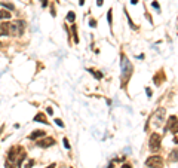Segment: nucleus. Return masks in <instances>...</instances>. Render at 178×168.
<instances>
[{
  "label": "nucleus",
  "mask_w": 178,
  "mask_h": 168,
  "mask_svg": "<svg viewBox=\"0 0 178 168\" xmlns=\"http://www.w3.org/2000/svg\"><path fill=\"white\" fill-rule=\"evenodd\" d=\"M132 72H134L132 64L129 62V60L126 58L125 55H122V86H123V88L126 86V82L129 81Z\"/></svg>",
  "instance_id": "1"
},
{
  "label": "nucleus",
  "mask_w": 178,
  "mask_h": 168,
  "mask_svg": "<svg viewBox=\"0 0 178 168\" xmlns=\"http://www.w3.org/2000/svg\"><path fill=\"white\" fill-rule=\"evenodd\" d=\"M25 30V21L22 19H18V21H14L10 22V34L12 36H21Z\"/></svg>",
  "instance_id": "2"
},
{
  "label": "nucleus",
  "mask_w": 178,
  "mask_h": 168,
  "mask_svg": "<svg viewBox=\"0 0 178 168\" xmlns=\"http://www.w3.org/2000/svg\"><path fill=\"white\" fill-rule=\"evenodd\" d=\"M146 165L150 168H162L163 167V159L159 155H151L146 159Z\"/></svg>",
  "instance_id": "3"
},
{
  "label": "nucleus",
  "mask_w": 178,
  "mask_h": 168,
  "mask_svg": "<svg viewBox=\"0 0 178 168\" xmlns=\"http://www.w3.org/2000/svg\"><path fill=\"white\" fill-rule=\"evenodd\" d=\"M160 135L157 134V133H153L150 135V140H148V147H150V150L151 152H157V150H160Z\"/></svg>",
  "instance_id": "4"
},
{
  "label": "nucleus",
  "mask_w": 178,
  "mask_h": 168,
  "mask_svg": "<svg viewBox=\"0 0 178 168\" xmlns=\"http://www.w3.org/2000/svg\"><path fill=\"white\" fill-rule=\"evenodd\" d=\"M166 131H169L172 134H177L178 133V118H177V116H171V118L168 119Z\"/></svg>",
  "instance_id": "5"
},
{
  "label": "nucleus",
  "mask_w": 178,
  "mask_h": 168,
  "mask_svg": "<svg viewBox=\"0 0 178 168\" xmlns=\"http://www.w3.org/2000/svg\"><path fill=\"white\" fill-rule=\"evenodd\" d=\"M52 144H55V138H52V137L40 138L39 141H37V146H39V147H43V149H46V147H50Z\"/></svg>",
  "instance_id": "6"
},
{
  "label": "nucleus",
  "mask_w": 178,
  "mask_h": 168,
  "mask_svg": "<svg viewBox=\"0 0 178 168\" xmlns=\"http://www.w3.org/2000/svg\"><path fill=\"white\" fill-rule=\"evenodd\" d=\"M18 150H19V147H12V149L8 152V162H10V164H15V165H17V159H18Z\"/></svg>",
  "instance_id": "7"
},
{
  "label": "nucleus",
  "mask_w": 178,
  "mask_h": 168,
  "mask_svg": "<svg viewBox=\"0 0 178 168\" xmlns=\"http://www.w3.org/2000/svg\"><path fill=\"white\" fill-rule=\"evenodd\" d=\"M10 34V24L6 21H0V36Z\"/></svg>",
  "instance_id": "8"
},
{
  "label": "nucleus",
  "mask_w": 178,
  "mask_h": 168,
  "mask_svg": "<svg viewBox=\"0 0 178 168\" xmlns=\"http://www.w3.org/2000/svg\"><path fill=\"white\" fill-rule=\"evenodd\" d=\"M155 119H156V125H157V126L165 122V109H159V110L156 112Z\"/></svg>",
  "instance_id": "9"
},
{
  "label": "nucleus",
  "mask_w": 178,
  "mask_h": 168,
  "mask_svg": "<svg viewBox=\"0 0 178 168\" xmlns=\"http://www.w3.org/2000/svg\"><path fill=\"white\" fill-rule=\"evenodd\" d=\"M153 81H155V83H156L157 86L165 81V74H163V72H162V70H159V72L156 73V76H155V79H153Z\"/></svg>",
  "instance_id": "10"
},
{
  "label": "nucleus",
  "mask_w": 178,
  "mask_h": 168,
  "mask_svg": "<svg viewBox=\"0 0 178 168\" xmlns=\"http://www.w3.org/2000/svg\"><path fill=\"white\" fill-rule=\"evenodd\" d=\"M45 137V131H40V130H36L34 133L30 134V140H37V138H43Z\"/></svg>",
  "instance_id": "11"
},
{
  "label": "nucleus",
  "mask_w": 178,
  "mask_h": 168,
  "mask_svg": "<svg viewBox=\"0 0 178 168\" xmlns=\"http://www.w3.org/2000/svg\"><path fill=\"white\" fill-rule=\"evenodd\" d=\"M34 121H36V122H43V124L49 125V122L46 121V116H45L43 113H37V115L34 116Z\"/></svg>",
  "instance_id": "12"
},
{
  "label": "nucleus",
  "mask_w": 178,
  "mask_h": 168,
  "mask_svg": "<svg viewBox=\"0 0 178 168\" xmlns=\"http://www.w3.org/2000/svg\"><path fill=\"white\" fill-rule=\"evenodd\" d=\"M12 14L8 12L6 9H0V19H10Z\"/></svg>",
  "instance_id": "13"
},
{
  "label": "nucleus",
  "mask_w": 178,
  "mask_h": 168,
  "mask_svg": "<svg viewBox=\"0 0 178 168\" xmlns=\"http://www.w3.org/2000/svg\"><path fill=\"white\" fill-rule=\"evenodd\" d=\"M169 161H171V162H177V161H178V147L174 149V150L171 152V155H169Z\"/></svg>",
  "instance_id": "14"
},
{
  "label": "nucleus",
  "mask_w": 178,
  "mask_h": 168,
  "mask_svg": "<svg viewBox=\"0 0 178 168\" xmlns=\"http://www.w3.org/2000/svg\"><path fill=\"white\" fill-rule=\"evenodd\" d=\"M89 73L94 74L97 79H103V73H99V72H97V70H94V69H89Z\"/></svg>",
  "instance_id": "15"
},
{
  "label": "nucleus",
  "mask_w": 178,
  "mask_h": 168,
  "mask_svg": "<svg viewBox=\"0 0 178 168\" xmlns=\"http://www.w3.org/2000/svg\"><path fill=\"white\" fill-rule=\"evenodd\" d=\"M74 19H76V14L71 10V12H68L67 14V21H70V22H74Z\"/></svg>",
  "instance_id": "16"
},
{
  "label": "nucleus",
  "mask_w": 178,
  "mask_h": 168,
  "mask_svg": "<svg viewBox=\"0 0 178 168\" xmlns=\"http://www.w3.org/2000/svg\"><path fill=\"white\" fill-rule=\"evenodd\" d=\"M71 30H73V37H74V42H76V43H79V37H77V30H76V25H73Z\"/></svg>",
  "instance_id": "17"
},
{
  "label": "nucleus",
  "mask_w": 178,
  "mask_h": 168,
  "mask_svg": "<svg viewBox=\"0 0 178 168\" xmlns=\"http://www.w3.org/2000/svg\"><path fill=\"white\" fill-rule=\"evenodd\" d=\"M3 6H5L6 9H9V10H14V9H15V6L12 5V3H3Z\"/></svg>",
  "instance_id": "18"
},
{
  "label": "nucleus",
  "mask_w": 178,
  "mask_h": 168,
  "mask_svg": "<svg viewBox=\"0 0 178 168\" xmlns=\"http://www.w3.org/2000/svg\"><path fill=\"white\" fill-rule=\"evenodd\" d=\"M111 12H113L111 9L107 12V21H108V25H111Z\"/></svg>",
  "instance_id": "19"
},
{
  "label": "nucleus",
  "mask_w": 178,
  "mask_h": 168,
  "mask_svg": "<svg viewBox=\"0 0 178 168\" xmlns=\"http://www.w3.org/2000/svg\"><path fill=\"white\" fill-rule=\"evenodd\" d=\"M62 144H64V147H66V149H70V143H68V140H67V138L62 140Z\"/></svg>",
  "instance_id": "20"
},
{
  "label": "nucleus",
  "mask_w": 178,
  "mask_h": 168,
  "mask_svg": "<svg viewBox=\"0 0 178 168\" xmlns=\"http://www.w3.org/2000/svg\"><path fill=\"white\" fill-rule=\"evenodd\" d=\"M55 124H57L58 126H61V128H62V126H64V122H62L61 119H55Z\"/></svg>",
  "instance_id": "21"
},
{
  "label": "nucleus",
  "mask_w": 178,
  "mask_h": 168,
  "mask_svg": "<svg viewBox=\"0 0 178 168\" xmlns=\"http://www.w3.org/2000/svg\"><path fill=\"white\" fill-rule=\"evenodd\" d=\"M151 6H153L155 9H157V10L160 12V6H159V3H157V2H153V3H151Z\"/></svg>",
  "instance_id": "22"
},
{
  "label": "nucleus",
  "mask_w": 178,
  "mask_h": 168,
  "mask_svg": "<svg viewBox=\"0 0 178 168\" xmlns=\"http://www.w3.org/2000/svg\"><path fill=\"white\" fill-rule=\"evenodd\" d=\"M89 25H91V27H97V21L95 19H89Z\"/></svg>",
  "instance_id": "23"
},
{
  "label": "nucleus",
  "mask_w": 178,
  "mask_h": 168,
  "mask_svg": "<svg viewBox=\"0 0 178 168\" xmlns=\"http://www.w3.org/2000/svg\"><path fill=\"white\" fill-rule=\"evenodd\" d=\"M146 94H147V97L150 98V97H151V94H153V92H151V89H150V88H146Z\"/></svg>",
  "instance_id": "24"
},
{
  "label": "nucleus",
  "mask_w": 178,
  "mask_h": 168,
  "mask_svg": "<svg viewBox=\"0 0 178 168\" xmlns=\"http://www.w3.org/2000/svg\"><path fill=\"white\" fill-rule=\"evenodd\" d=\"M50 15H52V17H57V12H55V8H54V6L50 8Z\"/></svg>",
  "instance_id": "25"
},
{
  "label": "nucleus",
  "mask_w": 178,
  "mask_h": 168,
  "mask_svg": "<svg viewBox=\"0 0 178 168\" xmlns=\"http://www.w3.org/2000/svg\"><path fill=\"white\" fill-rule=\"evenodd\" d=\"M33 165H34V161H28V162H27V167H25V168H31Z\"/></svg>",
  "instance_id": "26"
},
{
  "label": "nucleus",
  "mask_w": 178,
  "mask_h": 168,
  "mask_svg": "<svg viewBox=\"0 0 178 168\" xmlns=\"http://www.w3.org/2000/svg\"><path fill=\"white\" fill-rule=\"evenodd\" d=\"M46 113H48V115H54V110H52V107H48V109H46Z\"/></svg>",
  "instance_id": "27"
},
{
  "label": "nucleus",
  "mask_w": 178,
  "mask_h": 168,
  "mask_svg": "<svg viewBox=\"0 0 178 168\" xmlns=\"http://www.w3.org/2000/svg\"><path fill=\"white\" fill-rule=\"evenodd\" d=\"M40 3H42V8H46L48 6V0H40Z\"/></svg>",
  "instance_id": "28"
},
{
  "label": "nucleus",
  "mask_w": 178,
  "mask_h": 168,
  "mask_svg": "<svg viewBox=\"0 0 178 168\" xmlns=\"http://www.w3.org/2000/svg\"><path fill=\"white\" fill-rule=\"evenodd\" d=\"M103 3H104V0H97V5L98 6H103Z\"/></svg>",
  "instance_id": "29"
},
{
  "label": "nucleus",
  "mask_w": 178,
  "mask_h": 168,
  "mask_svg": "<svg viewBox=\"0 0 178 168\" xmlns=\"http://www.w3.org/2000/svg\"><path fill=\"white\" fill-rule=\"evenodd\" d=\"M14 167H17V165H12L10 162H8V164H6V168H14Z\"/></svg>",
  "instance_id": "30"
},
{
  "label": "nucleus",
  "mask_w": 178,
  "mask_h": 168,
  "mask_svg": "<svg viewBox=\"0 0 178 168\" xmlns=\"http://www.w3.org/2000/svg\"><path fill=\"white\" fill-rule=\"evenodd\" d=\"M122 168H132V167H131L129 164H123V165H122Z\"/></svg>",
  "instance_id": "31"
},
{
  "label": "nucleus",
  "mask_w": 178,
  "mask_h": 168,
  "mask_svg": "<svg viewBox=\"0 0 178 168\" xmlns=\"http://www.w3.org/2000/svg\"><path fill=\"white\" fill-rule=\"evenodd\" d=\"M79 5H80V6H83V5H85V0H79Z\"/></svg>",
  "instance_id": "32"
},
{
  "label": "nucleus",
  "mask_w": 178,
  "mask_h": 168,
  "mask_svg": "<svg viewBox=\"0 0 178 168\" xmlns=\"http://www.w3.org/2000/svg\"><path fill=\"white\" fill-rule=\"evenodd\" d=\"M131 3H132V5H137V3H138V0H131Z\"/></svg>",
  "instance_id": "33"
},
{
  "label": "nucleus",
  "mask_w": 178,
  "mask_h": 168,
  "mask_svg": "<svg viewBox=\"0 0 178 168\" xmlns=\"http://www.w3.org/2000/svg\"><path fill=\"white\" fill-rule=\"evenodd\" d=\"M48 168H55V164H50V165H49Z\"/></svg>",
  "instance_id": "34"
},
{
  "label": "nucleus",
  "mask_w": 178,
  "mask_h": 168,
  "mask_svg": "<svg viewBox=\"0 0 178 168\" xmlns=\"http://www.w3.org/2000/svg\"><path fill=\"white\" fill-rule=\"evenodd\" d=\"M0 48H2V42H0Z\"/></svg>",
  "instance_id": "35"
}]
</instances>
